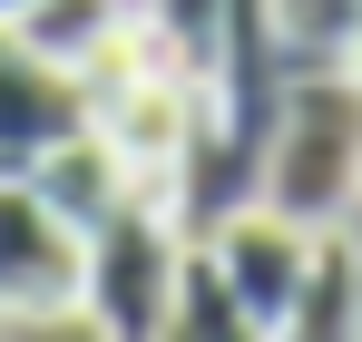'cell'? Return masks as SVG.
I'll return each mask as SVG.
<instances>
[{"label": "cell", "mask_w": 362, "mask_h": 342, "mask_svg": "<svg viewBox=\"0 0 362 342\" xmlns=\"http://www.w3.org/2000/svg\"><path fill=\"white\" fill-rule=\"evenodd\" d=\"M206 254L226 264V284L245 303V333H294V303H303V264H313V225H294L284 206L245 196L206 225Z\"/></svg>", "instance_id": "5b68a950"}, {"label": "cell", "mask_w": 362, "mask_h": 342, "mask_svg": "<svg viewBox=\"0 0 362 342\" xmlns=\"http://www.w3.org/2000/svg\"><path fill=\"white\" fill-rule=\"evenodd\" d=\"M88 127L108 137V157L127 167L137 196H167V206H177L186 147H196V127H206V78L177 69V59H147L118 88H88Z\"/></svg>", "instance_id": "3957f363"}, {"label": "cell", "mask_w": 362, "mask_h": 342, "mask_svg": "<svg viewBox=\"0 0 362 342\" xmlns=\"http://www.w3.org/2000/svg\"><path fill=\"white\" fill-rule=\"evenodd\" d=\"M0 323H78V225L30 176H0Z\"/></svg>", "instance_id": "277c9868"}, {"label": "cell", "mask_w": 362, "mask_h": 342, "mask_svg": "<svg viewBox=\"0 0 362 342\" xmlns=\"http://www.w3.org/2000/svg\"><path fill=\"white\" fill-rule=\"evenodd\" d=\"M333 333H362L353 225H313V264H303V303H294V342H333Z\"/></svg>", "instance_id": "ba28073f"}, {"label": "cell", "mask_w": 362, "mask_h": 342, "mask_svg": "<svg viewBox=\"0 0 362 342\" xmlns=\"http://www.w3.org/2000/svg\"><path fill=\"white\" fill-rule=\"evenodd\" d=\"M274 20H284L294 69H343V49L362 30V0H274Z\"/></svg>", "instance_id": "8fae6325"}, {"label": "cell", "mask_w": 362, "mask_h": 342, "mask_svg": "<svg viewBox=\"0 0 362 342\" xmlns=\"http://www.w3.org/2000/svg\"><path fill=\"white\" fill-rule=\"evenodd\" d=\"M167 333H196V342H226L245 333V303L226 284V264L206 254V235H186V264H177V303H167Z\"/></svg>", "instance_id": "30bf717a"}, {"label": "cell", "mask_w": 362, "mask_h": 342, "mask_svg": "<svg viewBox=\"0 0 362 342\" xmlns=\"http://www.w3.org/2000/svg\"><path fill=\"white\" fill-rule=\"evenodd\" d=\"M30 186H40V196L59 206L69 225L88 235V225H98V216H108V206L127 196V167L108 157V137H98V127H69L59 147H49V157L30 167Z\"/></svg>", "instance_id": "52a82bcc"}, {"label": "cell", "mask_w": 362, "mask_h": 342, "mask_svg": "<svg viewBox=\"0 0 362 342\" xmlns=\"http://www.w3.org/2000/svg\"><path fill=\"white\" fill-rule=\"evenodd\" d=\"M255 196L284 206L294 225H343L353 216V196H362V78L353 69H294Z\"/></svg>", "instance_id": "6da1fadb"}, {"label": "cell", "mask_w": 362, "mask_h": 342, "mask_svg": "<svg viewBox=\"0 0 362 342\" xmlns=\"http://www.w3.org/2000/svg\"><path fill=\"white\" fill-rule=\"evenodd\" d=\"M343 225H353V264H362V196H353V216H343Z\"/></svg>", "instance_id": "4fadbf2b"}, {"label": "cell", "mask_w": 362, "mask_h": 342, "mask_svg": "<svg viewBox=\"0 0 362 342\" xmlns=\"http://www.w3.org/2000/svg\"><path fill=\"white\" fill-rule=\"evenodd\" d=\"M137 10H147V30L167 40V59L206 78V59H216V40H226V0H137Z\"/></svg>", "instance_id": "7c38bea8"}, {"label": "cell", "mask_w": 362, "mask_h": 342, "mask_svg": "<svg viewBox=\"0 0 362 342\" xmlns=\"http://www.w3.org/2000/svg\"><path fill=\"white\" fill-rule=\"evenodd\" d=\"M10 10H20V0H0V20H10Z\"/></svg>", "instance_id": "9a60e30c"}, {"label": "cell", "mask_w": 362, "mask_h": 342, "mask_svg": "<svg viewBox=\"0 0 362 342\" xmlns=\"http://www.w3.org/2000/svg\"><path fill=\"white\" fill-rule=\"evenodd\" d=\"M177 264H186L177 206L127 186L118 206L78 235V323H98V333H167Z\"/></svg>", "instance_id": "7a4b0ae2"}, {"label": "cell", "mask_w": 362, "mask_h": 342, "mask_svg": "<svg viewBox=\"0 0 362 342\" xmlns=\"http://www.w3.org/2000/svg\"><path fill=\"white\" fill-rule=\"evenodd\" d=\"M127 10H137V0H20V10H10V30L49 59V69H69V78H78V59L98 49Z\"/></svg>", "instance_id": "9c48e42d"}, {"label": "cell", "mask_w": 362, "mask_h": 342, "mask_svg": "<svg viewBox=\"0 0 362 342\" xmlns=\"http://www.w3.org/2000/svg\"><path fill=\"white\" fill-rule=\"evenodd\" d=\"M343 69H353V78H362V30H353V49H343Z\"/></svg>", "instance_id": "5bb4252c"}, {"label": "cell", "mask_w": 362, "mask_h": 342, "mask_svg": "<svg viewBox=\"0 0 362 342\" xmlns=\"http://www.w3.org/2000/svg\"><path fill=\"white\" fill-rule=\"evenodd\" d=\"M69 127H88L78 78H69V69H49V59H40L10 20H0V176H30V167L69 137Z\"/></svg>", "instance_id": "8992f818"}]
</instances>
